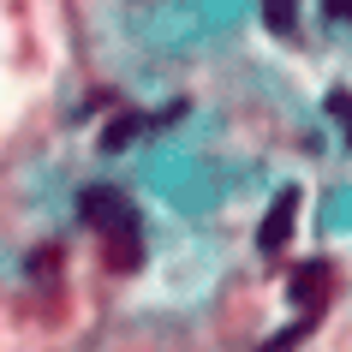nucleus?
I'll return each instance as SVG.
<instances>
[{
    "instance_id": "nucleus-1",
    "label": "nucleus",
    "mask_w": 352,
    "mask_h": 352,
    "mask_svg": "<svg viewBox=\"0 0 352 352\" xmlns=\"http://www.w3.org/2000/svg\"><path fill=\"white\" fill-rule=\"evenodd\" d=\"M78 215H84L96 233H108V239H120V233H138V209H131L113 186H90L84 197H78Z\"/></svg>"
},
{
    "instance_id": "nucleus-2",
    "label": "nucleus",
    "mask_w": 352,
    "mask_h": 352,
    "mask_svg": "<svg viewBox=\"0 0 352 352\" xmlns=\"http://www.w3.org/2000/svg\"><path fill=\"white\" fill-rule=\"evenodd\" d=\"M293 221H298V191L287 186V191H275V204H269V215H263V227H257V251L263 257H275L280 245L293 239Z\"/></svg>"
},
{
    "instance_id": "nucleus-3",
    "label": "nucleus",
    "mask_w": 352,
    "mask_h": 352,
    "mask_svg": "<svg viewBox=\"0 0 352 352\" xmlns=\"http://www.w3.org/2000/svg\"><path fill=\"white\" fill-rule=\"evenodd\" d=\"M329 280H334V269L322 257H311V263H298L293 269V287H287V293H293V305L298 311H322V298H329Z\"/></svg>"
},
{
    "instance_id": "nucleus-4",
    "label": "nucleus",
    "mask_w": 352,
    "mask_h": 352,
    "mask_svg": "<svg viewBox=\"0 0 352 352\" xmlns=\"http://www.w3.org/2000/svg\"><path fill=\"white\" fill-rule=\"evenodd\" d=\"M149 126H155V120H144V113H120V120L102 131V149H126L131 138H138V131H149Z\"/></svg>"
},
{
    "instance_id": "nucleus-5",
    "label": "nucleus",
    "mask_w": 352,
    "mask_h": 352,
    "mask_svg": "<svg viewBox=\"0 0 352 352\" xmlns=\"http://www.w3.org/2000/svg\"><path fill=\"white\" fill-rule=\"evenodd\" d=\"M263 24H269L275 36H287L298 24V0H263Z\"/></svg>"
},
{
    "instance_id": "nucleus-6",
    "label": "nucleus",
    "mask_w": 352,
    "mask_h": 352,
    "mask_svg": "<svg viewBox=\"0 0 352 352\" xmlns=\"http://www.w3.org/2000/svg\"><path fill=\"white\" fill-rule=\"evenodd\" d=\"M329 113L340 120V131H346V144H352V90H329Z\"/></svg>"
},
{
    "instance_id": "nucleus-7",
    "label": "nucleus",
    "mask_w": 352,
    "mask_h": 352,
    "mask_svg": "<svg viewBox=\"0 0 352 352\" xmlns=\"http://www.w3.org/2000/svg\"><path fill=\"white\" fill-rule=\"evenodd\" d=\"M298 334H305V322H298V329H287V334H275L263 352H293V346H298Z\"/></svg>"
},
{
    "instance_id": "nucleus-8",
    "label": "nucleus",
    "mask_w": 352,
    "mask_h": 352,
    "mask_svg": "<svg viewBox=\"0 0 352 352\" xmlns=\"http://www.w3.org/2000/svg\"><path fill=\"white\" fill-rule=\"evenodd\" d=\"M322 12L329 19H352V0H322Z\"/></svg>"
}]
</instances>
